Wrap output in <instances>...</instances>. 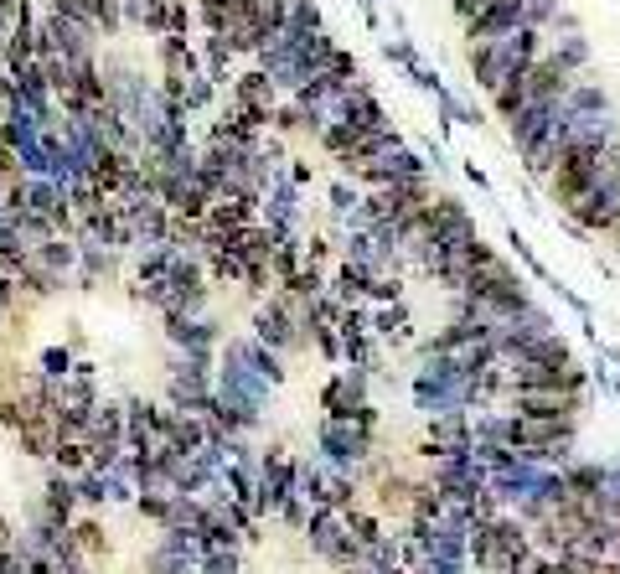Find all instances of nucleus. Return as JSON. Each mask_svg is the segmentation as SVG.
<instances>
[{
	"label": "nucleus",
	"mask_w": 620,
	"mask_h": 574,
	"mask_svg": "<svg viewBox=\"0 0 620 574\" xmlns=\"http://www.w3.org/2000/svg\"><path fill=\"white\" fill-rule=\"evenodd\" d=\"M548 52V37L543 32H512V37H502V42H486V47H465V63H471V78H476V88L491 99L496 88H507L512 78H522L527 68L538 63V57Z\"/></svg>",
	"instance_id": "f257e3e1"
},
{
	"label": "nucleus",
	"mask_w": 620,
	"mask_h": 574,
	"mask_svg": "<svg viewBox=\"0 0 620 574\" xmlns=\"http://www.w3.org/2000/svg\"><path fill=\"white\" fill-rule=\"evenodd\" d=\"M579 425L574 419H522L507 409V445L533 466H569Z\"/></svg>",
	"instance_id": "f03ea898"
},
{
	"label": "nucleus",
	"mask_w": 620,
	"mask_h": 574,
	"mask_svg": "<svg viewBox=\"0 0 620 574\" xmlns=\"http://www.w3.org/2000/svg\"><path fill=\"white\" fill-rule=\"evenodd\" d=\"M269 394H274V388L254 368H243V357H233L228 347L217 352V404L233 409L243 419V430H259V419L269 409Z\"/></svg>",
	"instance_id": "7ed1b4c3"
},
{
	"label": "nucleus",
	"mask_w": 620,
	"mask_h": 574,
	"mask_svg": "<svg viewBox=\"0 0 620 574\" xmlns=\"http://www.w3.org/2000/svg\"><path fill=\"white\" fill-rule=\"evenodd\" d=\"M372 435L378 430H367L357 425V419H321V430H316V456L336 471H352L362 476V466L372 461Z\"/></svg>",
	"instance_id": "20e7f679"
},
{
	"label": "nucleus",
	"mask_w": 620,
	"mask_h": 574,
	"mask_svg": "<svg viewBox=\"0 0 620 574\" xmlns=\"http://www.w3.org/2000/svg\"><path fill=\"white\" fill-rule=\"evenodd\" d=\"M248 337H259L269 352H279V357H295V352H310V337L295 326V316H290V295L285 290H274V295H264L259 300V311H254V331Z\"/></svg>",
	"instance_id": "39448f33"
},
{
	"label": "nucleus",
	"mask_w": 620,
	"mask_h": 574,
	"mask_svg": "<svg viewBox=\"0 0 620 574\" xmlns=\"http://www.w3.org/2000/svg\"><path fill=\"white\" fill-rule=\"evenodd\" d=\"M295 497V456L285 445H264L259 450V492H254V512L259 523L279 518V507Z\"/></svg>",
	"instance_id": "423d86ee"
},
{
	"label": "nucleus",
	"mask_w": 620,
	"mask_h": 574,
	"mask_svg": "<svg viewBox=\"0 0 620 574\" xmlns=\"http://www.w3.org/2000/svg\"><path fill=\"white\" fill-rule=\"evenodd\" d=\"M166 425H171V404H150V399H124V445L135 456H161L166 450Z\"/></svg>",
	"instance_id": "0eeeda50"
},
{
	"label": "nucleus",
	"mask_w": 620,
	"mask_h": 574,
	"mask_svg": "<svg viewBox=\"0 0 620 574\" xmlns=\"http://www.w3.org/2000/svg\"><path fill=\"white\" fill-rule=\"evenodd\" d=\"M533 26V16H527V0H496V6H486L481 16L465 21V47H486V42H502L512 32H527ZM538 32V26H533Z\"/></svg>",
	"instance_id": "6e6552de"
},
{
	"label": "nucleus",
	"mask_w": 620,
	"mask_h": 574,
	"mask_svg": "<svg viewBox=\"0 0 620 574\" xmlns=\"http://www.w3.org/2000/svg\"><path fill=\"white\" fill-rule=\"evenodd\" d=\"M279 99H285V94L274 88V78H269L264 68H243V73L233 78V88H228V104H233L238 114H248L254 125H264V130H269Z\"/></svg>",
	"instance_id": "1a4fd4ad"
},
{
	"label": "nucleus",
	"mask_w": 620,
	"mask_h": 574,
	"mask_svg": "<svg viewBox=\"0 0 620 574\" xmlns=\"http://www.w3.org/2000/svg\"><path fill=\"white\" fill-rule=\"evenodd\" d=\"M465 450H476L471 414H434V419H429V430H424V450H419V456L434 466V461L465 456Z\"/></svg>",
	"instance_id": "9d476101"
},
{
	"label": "nucleus",
	"mask_w": 620,
	"mask_h": 574,
	"mask_svg": "<svg viewBox=\"0 0 620 574\" xmlns=\"http://www.w3.org/2000/svg\"><path fill=\"white\" fill-rule=\"evenodd\" d=\"M264 223L274 233H305V192L295 187L285 171H279L269 181V192H264Z\"/></svg>",
	"instance_id": "9b49d317"
},
{
	"label": "nucleus",
	"mask_w": 620,
	"mask_h": 574,
	"mask_svg": "<svg viewBox=\"0 0 620 574\" xmlns=\"http://www.w3.org/2000/svg\"><path fill=\"white\" fill-rule=\"evenodd\" d=\"M367 368H341L336 378H326V388H321V409H326V419H357L362 409H367Z\"/></svg>",
	"instance_id": "f8f14e48"
},
{
	"label": "nucleus",
	"mask_w": 620,
	"mask_h": 574,
	"mask_svg": "<svg viewBox=\"0 0 620 574\" xmlns=\"http://www.w3.org/2000/svg\"><path fill=\"white\" fill-rule=\"evenodd\" d=\"M155 63H161V73H155V78H166V83L207 78V73H202V47H197V37H161V42H155Z\"/></svg>",
	"instance_id": "ddd939ff"
},
{
	"label": "nucleus",
	"mask_w": 620,
	"mask_h": 574,
	"mask_svg": "<svg viewBox=\"0 0 620 574\" xmlns=\"http://www.w3.org/2000/svg\"><path fill=\"white\" fill-rule=\"evenodd\" d=\"M42 32L57 42V52L68 57V63H88V57H99V26H88V21L42 16Z\"/></svg>",
	"instance_id": "4468645a"
},
{
	"label": "nucleus",
	"mask_w": 620,
	"mask_h": 574,
	"mask_svg": "<svg viewBox=\"0 0 620 574\" xmlns=\"http://www.w3.org/2000/svg\"><path fill=\"white\" fill-rule=\"evenodd\" d=\"M78 497H83V507H135L140 487L130 476H119V471H83L78 476Z\"/></svg>",
	"instance_id": "2eb2a0df"
},
{
	"label": "nucleus",
	"mask_w": 620,
	"mask_h": 574,
	"mask_svg": "<svg viewBox=\"0 0 620 574\" xmlns=\"http://www.w3.org/2000/svg\"><path fill=\"white\" fill-rule=\"evenodd\" d=\"M166 342L176 352H223V326L212 316H166Z\"/></svg>",
	"instance_id": "dca6fc26"
},
{
	"label": "nucleus",
	"mask_w": 620,
	"mask_h": 574,
	"mask_svg": "<svg viewBox=\"0 0 620 574\" xmlns=\"http://www.w3.org/2000/svg\"><path fill=\"white\" fill-rule=\"evenodd\" d=\"M507 409L522 414V419H574L579 425L584 394H558V388H543V394H512Z\"/></svg>",
	"instance_id": "f3484780"
},
{
	"label": "nucleus",
	"mask_w": 620,
	"mask_h": 574,
	"mask_svg": "<svg viewBox=\"0 0 620 574\" xmlns=\"http://www.w3.org/2000/svg\"><path fill=\"white\" fill-rule=\"evenodd\" d=\"M130 218V254L140 249H166V238H171V207L155 197L145 207H135V213H124Z\"/></svg>",
	"instance_id": "a211bd4d"
},
{
	"label": "nucleus",
	"mask_w": 620,
	"mask_h": 574,
	"mask_svg": "<svg viewBox=\"0 0 620 574\" xmlns=\"http://www.w3.org/2000/svg\"><path fill=\"white\" fill-rule=\"evenodd\" d=\"M124 269V254L119 249H104V244H78V275L73 285L78 290H99V285H114Z\"/></svg>",
	"instance_id": "6ab92c4d"
},
{
	"label": "nucleus",
	"mask_w": 620,
	"mask_h": 574,
	"mask_svg": "<svg viewBox=\"0 0 620 574\" xmlns=\"http://www.w3.org/2000/svg\"><path fill=\"white\" fill-rule=\"evenodd\" d=\"M522 83H527V104H558V99H569V88H574V78H569L564 68H558L548 52L538 57L533 68H527Z\"/></svg>",
	"instance_id": "aec40b11"
},
{
	"label": "nucleus",
	"mask_w": 620,
	"mask_h": 574,
	"mask_svg": "<svg viewBox=\"0 0 620 574\" xmlns=\"http://www.w3.org/2000/svg\"><path fill=\"white\" fill-rule=\"evenodd\" d=\"M78 507H83V497H78V476L52 471L47 487H42V507H37V512H47V518L62 523V528H73V523H78Z\"/></svg>",
	"instance_id": "412c9836"
},
{
	"label": "nucleus",
	"mask_w": 620,
	"mask_h": 574,
	"mask_svg": "<svg viewBox=\"0 0 620 574\" xmlns=\"http://www.w3.org/2000/svg\"><path fill=\"white\" fill-rule=\"evenodd\" d=\"M233 357H243V368H254L269 388H279V383H285V357H279V352H269L259 337H228L223 342Z\"/></svg>",
	"instance_id": "4be33fe9"
},
{
	"label": "nucleus",
	"mask_w": 620,
	"mask_h": 574,
	"mask_svg": "<svg viewBox=\"0 0 620 574\" xmlns=\"http://www.w3.org/2000/svg\"><path fill=\"white\" fill-rule=\"evenodd\" d=\"M212 440V425L202 414H186V409H171V425H166V445L171 450H186V456H197V450H207Z\"/></svg>",
	"instance_id": "5701e85b"
},
{
	"label": "nucleus",
	"mask_w": 620,
	"mask_h": 574,
	"mask_svg": "<svg viewBox=\"0 0 620 574\" xmlns=\"http://www.w3.org/2000/svg\"><path fill=\"white\" fill-rule=\"evenodd\" d=\"M62 275H52V269L42 264V259H31L26 264V275L16 280V290H21V311H31V306H42V300H52V295H62Z\"/></svg>",
	"instance_id": "b1692460"
},
{
	"label": "nucleus",
	"mask_w": 620,
	"mask_h": 574,
	"mask_svg": "<svg viewBox=\"0 0 620 574\" xmlns=\"http://www.w3.org/2000/svg\"><path fill=\"white\" fill-rule=\"evenodd\" d=\"M197 47H202V73H207L217 88H233V78H238V73H233V57H238L233 42H228V37H197Z\"/></svg>",
	"instance_id": "393cba45"
},
{
	"label": "nucleus",
	"mask_w": 620,
	"mask_h": 574,
	"mask_svg": "<svg viewBox=\"0 0 620 574\" xmlns=\"http://www.w3.org/2000/svg\"><path fill=\"white\" fill-rule=\"evenodd\" d=\"M326 481L331 466L321 456H295V497H305L310 507H326Z\"/></svg>",
	"instance_id": "a878e982"
},
{
	"label": "nucleus",
	"mask_w": 620,
	"mask_h": 574,
	"mask_svg": "<svg viewBox=\"0 0 620 574\" xmlns=\"http://www.w3.org/2000/svg\"><path fill=\"white\" fill-rule=\"evenodd\" d=\"M16 445L26 450V456H37V461H52V450L62 445V435H57V419H52V414L31 419V425L16 435Z\"/></svg>",
	"instance_id": "bb28decb"
},
{
	"label": "nucleus",
	"mask_w": 620,
	"mask_h": 574,
	"mask_svg": "<svg viewBox=\"0 0 620 574\" xmlns=\"http://www.w3.org/2000/svg\"><path fill=\"white\" fill-rule=\"evenodd\" d=\"M372 337H378L383 347H398L403 337H409V306H372Z\"/></svg>",
	"instance_id": "cd10ccee"
},
{
	"label": "nucleus",
	"mask_w": 620,
	"mask_h": 574,
	"mask_svg": "<svg viewBox=\"0 0 620 574\" xmlns=\"http://www.w3.org/2000/svg\"><path fill=\"white\" fill-rule=\"evenodd\" d=\"M357 207H362V187H357V181H347V176H341V181H331V192H326V213H331L336 233L352 223V213H357Z\"/></svg>",
	"instance_id": "c85d7f7f"
},
{
	"label": "nucleus",
	"mask_w": 620,
	"mask_h": 574,
	"mask_svg": "<svg viewBox=\"0 0 620 574\" xmlns=\"http://www.w3.org/2000/svg\"><path fill=\"white\" fill-rule=\"evenodd\" d=\"M207 507H212L207 497H176L166 528H176V533H202V528H207Z\"/></svg>",
	"instance_id": "c756f323"
},
{
	"label": "nucleus",
	"mask_w": 620,
	"mask_h": 574,
	"mask_svg": "<svg viewBox=\"0 0 620 574\" xmlns=\"http://www.w3.org/2000/svg\"><path fill=\"white\" fill-rule=\"evenodd\" d=\"M37 259L52 269V275H62V280L73 285V275H78V238H62V233H57V238H52V244H47Z\"/></svg>",
	"instance_id": "7c9ffc66"
},
{
	"label": "nucleus",
	"mask_w": 620,
	"mask_h": 574,
	"mask_svg": "<svg viewBox=\"0 0 620 574\" xmlns=\"http://www.w3.org/2000/svg\"><path fill=\"white\" fill-rule=\"evenodd\" d=\"M73 368H78V352H73V347H42V352H37V373H42L47 383H68Z\"/></svg>",
	"instance_id": "2f4dec72"
},
{
	"label": "nucleus",
	"mask_w": 620,
	"mask_h": 574,
	"mask_svg": "<svg viewBox=\"0 0 620 574\" xmlns=\"http://www.w3.org/2000/svg\"><path fill=\"white\" fill-rule=\"evenodd\" d=\"M171 249H140L135 254V269H130V275H135V285H155V280H166L171 275Z\"/></svg>",
	"instance_id": "473e14b6"
},
{
	"label": "nucleus",
	"mask_w": 620,
	"mask_h": 574,
	"mask_svg": "<svg viewBox=\"0 0 620 574\" xmlns=\"http://www.w3.org/2000/svg\"><path fill=\"white\" fill-rule=\"evenodd\" d=\"M548 57H553V63H558V68H564V73L574 78V73L589 63V42H584L579 32H569V37H558V42L548 47Z\"/></svg>",
	"instance_id": "72a5a7b5"
},
{
	"label": "nucleus",
	"mask_w": 620,
	"mask_h": 574,
	"mask_svg": "<svg viewBox=\"0 0 620 574\" xmlns=\"http://www.w3.org/2000/svg\"><path fill=\"white\" fill-rule=\"evenodd\" d=\"M52 471H62V476H83V471H93L88 445H83V440H62V445L52 450Z\"/></svg>",
	"instance_id": "f704fd0d"
},
{
	"label": "nucleus",
	"mask_w": 620,
	"mask_h": 574,
	"mask_svg": "<svg viewBox=\"0 0 620 574\" xmlns=\"http://www.w3.org/2000/svg\"><path fill=\"white\" fill-rule=\"evenodd\" d=\"M73 538H78V549L88 554V564L99 559V554H109V538H104V523L99 518H78L73 523Z\"/></svg>",
	"instance_id": "c9c22d12"
},
{
	"label": "nucleus",
	"mask_w": 620,
	"mask_h": 574,
	"mask_svg": "<svg viewBox=\"0 0 620 574\" xmlns=\"http://www.w3.org/2000/svg\"><path fill=\"white\" fill-rule=\"evenodd\" d=\"M285 26L290 32H321V6L316 0H285Z\"/></svg>",
	"instance_id": "e433bc0d"
},
{
	"label": "nucleus",
	"mask_w": 620,
	"mask_h": 574,
	"mask_svg": "<svg viewBox=\"0 0 620 574\" xmlns=\"http://www.w3.org/2000/svg\"><path fill=\"white\" fill-rule=\"evenodd\" d=\"M217 94H223V88H217L212 78H192V83H186V109H192V114H207V109L217 104Z\"/></svg>",
	"instance_id": "4c0bfd02"
},
{
	"label": "nucleus",
	"mask_w": 620,
	"mask_h": 574,
	"mask_svg": "<svg viewBox=\"0 0 620 574\" xmlns=\"http://www.w3.org/2000/svg\"><path fill=\"white\" fill-rule=\"evenodd\" d=\"M269 130H274V135H300V104H295V99H279Z\"/></svg>",
	"instance_id": "58836bf2"
},
{
	"label": "nucleus",
	"mask_w": 620,
	"mask_h": 574,
	"mask_svg": "<svg viewBox=\"0 0 620 574\" xmlns=\"http://www.w3.org/2000/svg\"><path fill=\"white\" fill-rule=\"evenodd\" d=\"M310 512H316V507H310L305 497H290L285 507H279V523H285V528H295V533H305V523H310Z\"/></svg>",
	"instance_id": "ea45409f"
},
{
	"label": "nucleus",
	"mask_w": 620,
	"mask_h": 574,
	"mask_svg": "<svg viewBox=\"0 0 620 574\" xmlns=\"http://www.w3.org/2000/svg\"><path fill=\"white\" fill-rule=\"evenodd\" d=\"M202 574H243L238 554H202Z\"/></svg>",
	"instance_id": "a19ab883"
},
{
	"label": "nucleus",
	"mask_w": 620,
	"mask_h": 574,
	"mask_svg": "<svg viewBox=\"0 0 620 574\" xmlns=\"http://www.w3.org/2000/svg\"><path fill=\"white\" fill-rule=\"evenodd\" d=\"M21 109V99H16V83H11V73H0V125Z\"/></svg>",
	"instance_id": "79ce46f5"
},
{
	"label": "nucleus",
	"mask_w": 620,
	"mask_h": 574,
	"mask_svg": "<svg viewBox=\"0 0 620 574\" xmlns=\"http://www.w3.org/2000/svg\"><path fill=\"white\" fill-rule=\"evenodd\" d=\"M285 176L295 181L300 192H305V187H316V166H310V161H290V166H285Z\"/></svg>",
	"instance_id": "37998d69"
},
{
	"label": "nucleus",
	"mask_w": 620,
	"mask_h": 574,
	"mask_svg": "<svg viewBox=\"0 0 620 574\" xmlns=\"http://www.w3.org/2000/svg\"><path fill=\"white\" fill-rule=\"evenodd\" d=\"M450 6H455V16H460V21H471V16H481L486 6H496V0H450Z\"/></svg>",
	"instance_id": "c03bdc74"
},
{
	"label": "nucleus",
	"mask_w": 620,
	"mask_h": 574,
	"mask_svg": "<svg viewBox=\"0 0 620 574\" xmlns=\"http://www.w3.org/2000/svg\"><path fill=\"white\" fill-rule=\"evenodd\" d=\"M6 57H11V37L0 32V73H6Z\"/></svg>",
	"instance_id": "a18cd8bd"
},
{
	"label": "nucleus",
	"mask_w": 620,
	"mask_h": 574,
	"mask_svg": "<svg viewBox=\"0 0 620 574\" xmlns=\"http://www.w3.org/2000/svg\"><path fill=\"white\" fill-rule=\"evenodd\" d=\"M62 574H93V564H73V569H62Z\"/></svg>",
	"instance_id": "49530a36"
},
{
	"label": "nucleus",
	"mask_w": 620,
	"mask_h": 574,
	"mask_svg": "<svg viewBox=\"0 0 620 574\" xmlns=\"http://www.w3.org/2000/svg\"><path fill=\"white\" fill-rule=\"evenodd\" d=\"M0 197H6V187H0Z\"/></svg>",
	"instance_id": "de8ad7c7"
}]
</instances>
